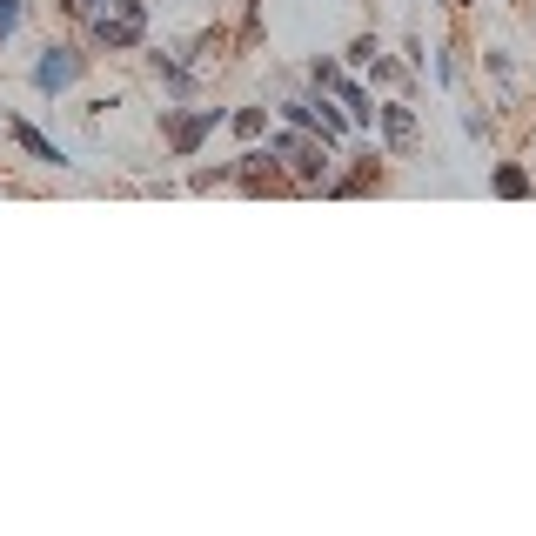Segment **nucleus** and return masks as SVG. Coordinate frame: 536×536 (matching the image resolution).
<instances>
[{
	"instance_id": "14",
	"label": "nucleus",
	"mask_w": 536,
	"mask_h": 536,
	"mask_svg": "<svg viewBox=\"0 0 536 536\" xmlns=\"http://www.w3.org/2000/svg\"><path fill=\"white\" fill-rule=\"evenodd\" d=\"M342 74H349V67H342V61H329V54H315V61H309V81H315V88H335Z\"/></svg>"
},
{
	"instance_id": "17",
	"label": "nucleus",
	"mask_w": 536,
	"mask_h": 536,
	"mask_svg": "<svg viewBox=\"0 0 536 536\" xmlns=\"http://www.w3.org/2000/svg\"><path fill=\"white\" fill-rule=\"evenodd\" d=\"M369 74H376V81H389V88H396V81H402V67L389 61V54H382V47H376V61H369Z\"/></svg>"
},
{
	"instance_id": "11",
	"label": "nucleus",
	"mask_w": 536,
	"mask_h": 536,
	"mask_svg": "<svg viewBox=\"0 0 536 536\" xmlns=\"http://www.w3.org/2000/svg\"><path fill=\"white\" fill-rule=\"evenodd\" d=\"M315 101H322V94H295V101H282V121L302 128V134H315Z\"/></svg>"
},
{
	"instance_id": "16",
	"label": "nucleus",
	"mask_w": 536,
	"mask_h": 536,
	"mask_svg": "<svg viewBox=\"0 0 536 536\" xmlns=\"http://www.w3.org/2000/svg\"><path fill=\"white\" fill-rule=\"evenodd\" d=\"M376 61V34H362V41H349V67H369Z\"/></svg>"
},
{
	"instance_id": "12",
	"label": "nucleus",
	"mask_w": 536,
	"mask_h": 536,
	"mask_svg": "<svg viewBox=\"0 0 536 536\" xmlns=\"http://www.w3.org/2000/svg\"><path fill=\"white\" fill-rule=\"evenodd\" d=\"M228 128L242 134V141H262V134H268V108H235V114H228Z\"/></svg>"
},
{
	"instance_id": "18",
	"label": "nucleus",
	"mask_w": 536,
	"mask_h": 536,
	"mask_svg": "<svg viewBox=\"0 0 536 536\" xmlns=\"http://www.w3.org/2000/svg\"><path fill=\"white\" fill-rule=\"evenodd\" d=\"M449 7H469V0H449Z\"/></svg>"
},
{
	"instance_id": "9",
	"label": "nucleus",
	"mask_w": 536,
	"mask_h": 536,
	"mask_svg": "<svg viewBox=\"0 0 536 536\" xmlns=\"http://www.w3.org/2000/svg\"><path fill=\"white\" fill-rule=\"evenodd\" d=\"M376 181H382L376 155H362V168H356V175H342V181H329V188H322V195H362V188H376Z\"/></svg>"
},
{
	"instance_id": "3",
	"label": "nucleus",
	"mask_w": 536,
	"mask_h": 536,
	"mask_svg": "<svg viewBox=\"0 0 536 536\" xmlns=\"http://www.w3.org/2000/svg\"><path fill=\"white\" fill-rule=\"evenodd\" d=\"M215 128H228V108H195V114H181V108H161V141H168V155H201V141Z\"/></svg>"
},
{
	"instance_id": "2",
	"label": "nucleus",
	"mask_w": 536,
	"mask_h": 536,
	"mask_svg": "<svg viewBox=\"0 0 536 536\" xmlns=\"http://www.w3.org/2000/svg\"><path fill=\"white\" fill-rule=\"evenodd\" d=\"M141 34H148V0H108L88 14V41L101 54H128V47H141Z\"/></svg>"
},
{
	"instance_id": "6",
	"label": "nucleus",
	"mask_w": 536,
	"mask_h": 536,
	"mask_svg": "<svg viewBox=\"0 0 536 536\" xmlns=\"http://www.w3.org/2000/svg\"><path fill=\"white\" fill-rule=\"evenodd\" d=\"M376 121H382V141H389L396 155H409V148L423 141V128H416V114L402 108V101H389V108H376Z\"/></svg>"
},
{
	"instance_id": "7",
	"label": "nucleus",
	"mask_w": 536,
	"mask_h": 536,
	"mask_svg": "<svg viewBox=\"0 0 536 536\" xmlns=\"http://www.w3.org/2000/svg\"><path fill=\"white\" fill-rule=\"evenodd\" d=\"M329 94L342 101V114H349V128H376V108H369V88H356V81L342 74V81H335Z\"/></svg>"
},
{
	"instance_id": "13",
	"label": "nucleus",
	"mask_w": 536,
	"mask_h": 536,
	"mask_svg": "<svg viewBox=\"0 0 536 536\" xmlns=\"http://www.w3.org/2000/svg\"><path fill=\"white\" fill-rule=\"evenodd\" d=\"M228 181H235V161H215V168H195V175H188V188H201V195H208V188H228Z\"/></svg>"
},
{
	"instance_id": "15",
	"label": "nucleus",
	"mask_w": 536,
	"mask_h": 536,
	"mask_svg": "<svg viewBox=\"0 0 536 536\" xmlns=\"http://www.w3.org/2000/svg\"><path fill=\"white\" fill-rule=\"evenodd\" d=\"M21 14H27V0H0V47L14 41V27H21Z\"/></svg>"
},
{
	"instance_id": "4",
	"label": "nucleus",
	"mask_w": 536,
	"mask_h": 536,
	"mask_svg": "<svg viewBox=\"0 0 536 536\" xmlns=\"http://www.w3.org/2000/svg\"><path fill=\"white\" fill-rule=\"evenodd\" d=\"M81 74H88V54H81V47H74V41H47L27 81H34L41 94H67L74 81H81Z\"/></svg>"
},
{
	"instance_id": "5",
	"label": "nucleus",
	"mask_w": 536,
	"mask_h": 536,
	"mask_svg": "<svg viewBox=\"0 0 536 536\" xmlns=\"http://www.w3.org/2000/svg\"><path fill=\"white\" fill-rule=\"evenodd\" d=\"M7 141H14V148H21L27 161H41V168H74L61 141H47V134L34 128V121H21V114H7Z\"/></svg>"
},
{
	"instance_id": "8",
	"label": "nucleus",
	"mask_w": 536,
	"mask_h": 536,
	"mask_svg": "<svg viewBox=\"0 0 536 536\" xmlns=\"http://www.w3.org/2000/svg\"><path fill=\"white\" fill-rule=\"evenodd\" d=\"M148 74H155V81H161L168 94H195V74H188V67L175 61V54H148Z\"/></svg>"
},
{
	"instance_id": "10",
	"label": "nucleus",
	"mask_w": 536,
	"mask_h": 536,
	"mask_svg": "<svg viewBox=\"0 0 536 536\" xmlns=\"http://www.w3.org/2000/svg\"><path fill=\"white\" fill-rule=\"evenodd\" d=\"M490 188H496V195H503V201L530 195V168H516V161H510V168H496V175H490Z\"/></svg>"
},
{
	"instance_id": "1",
	"label": "nucleus",
	"mask_w": 536,
	"mask_h": 536,
	"mask_svg": "<svg viewBox=\"0 0 536 536\" xmlns=\"http://www.w3.org/2000/svg\"><path fill=\"white\" fill-rule=\"evenodd\" d=\"M262 141H268V155L289 168L295 188H329V155H335L329 141H302V128H268Z\"/></svg>"
}]
</instances>
